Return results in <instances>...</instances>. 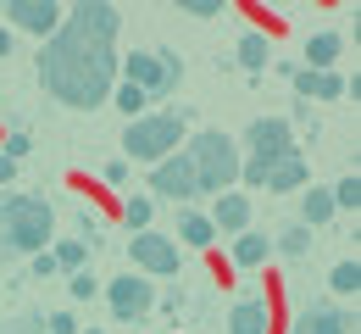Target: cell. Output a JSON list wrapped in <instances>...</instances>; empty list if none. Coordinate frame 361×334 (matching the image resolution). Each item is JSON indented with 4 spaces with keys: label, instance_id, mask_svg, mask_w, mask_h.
Listing matches in <instances>:
<instances>
[{
    "label": "cell",
    "instance_id": "obj_8",
    "mask_svg": "<svg viewBox=\"0 0 361 334\" xmlns=\"http://www.w3.org/2000/svg\"><path fill=\"white\" fill-rule=\"evenodd\" d=\"M128 262H134L139 273L173 279V273H178V239H167V234H156V229H145V234L128 239Z\"/></svg>",
    "mask_w": 361,
    "mask_h": 334
},
{
    "label": "cell",
    "instance_id": "obj_23",
    "mask_svg": "<svg viewBox=\"0 0 361 334\" xmlns=\"http://www.w3.org/2000/svg\"><path fill=\"white\" fill-rule=\"evenodd\" d=\"M50 256H56V268H84V262H90V245H84V239H56Z\"/></svg>",
    "mask_w": 361,
    "mask_h": 334
},
{
    "label": "cell",
    "instance_id": "obj_1",
    "mask_svg": "<svg viewBox=\"0 0 361 334\" xmlns=\"http://www.w3.org/2000/svg\"><path fill=\"white\" fill-rule=\"evenodd\" d=\"M117 28H123V11L111 0H73L61 28L39 45V84L50 90V100L73 106V112H94L106 106L117 90Z\"/></svg>",
    "mask_w": 361,
    "mask_h": 334
},
{
    "label": "cell",
    "instance_id": "obj_7",
    "mask_svg": "<svg viewBox=\"0 0 361 334\" xmlns=\"http://www.w3.org/2000/svg\"><path fill=\"white\" fill-rule=\"evenodd\" d=\"M195 195H200V184H195V167H189V156H183V150L150 167V201H178V206H195Z\"/></svg>",
    "mask_w": 361,
    "mask_h": 334
},
{
    "label": "cell",
    "instance_id": "obj_3",
    "mask_svg": "<svg viewBox=\"0 0 361 334\" xmlns=\"http://www.w3.org/2000/svg\"><path fill=\"white\" fill-rule=\"evenodd\" d=\"M183 156H189V167H195V184H200V195H228L239 190V145H233V134H223V129H200V134H189V145H183Z\"/></svg>",
    "mask_w": 361,
    "mask_h": 334
},
{
    "label": "cell",
    "instance_id": "obj_5",
    "mask_svg": "<svg viewBox=\"0 0 361 334\" xmlns=\"http://www.w3.org/2000/svg\"><path fill=\"white\" fill-rule=\"evenodd\" d=\"M117 73H123L134 90H145L150 100H167L173 90H178V78H183V56L173 45H161V50H128Z\"/></svg>",
    "mask_w": 361,
    "mask_h": 334
},
{
    "label": "cell",
    "instance_id": "obj_17",
    "mask_svg": "<svg viewBox=\"0 0 361 334\" xmlns=\"http://www.w3.org/2000/svg\"><path fill=\"white\" fill-rule=\"evenodd\" d=\"M178 239H183V245H195V251H206V245L217 239V229H212V217H206L200 206H183V212H178Z\"/></svg>",
    "mask_w": 361,
    "mask_h": 334
},
{
    "label": "cell",
    "instance_id": "obj_31",
    "mask_svg": "<svg viewBox=\"0 0 361 334\" xmlns=\"http://www.w3.org/2000/svg\"><path fill=\"white\" fill-rule=\"evenodd\" d=\"M178 11H189V17H223L217 0H178Z\"/></svg>",
    "mask_w": 361,
    "mask_h": 334
},
{
    "label": "cell",
    "instance_id": "obj_38",
    "mask_svg": "<svg viewBox=\"0 0 361 334\" xmlns=\"http://www.w3.org/2000/svg\"><path fill=\"white\" fill-rule=\"evenodd\" d=\"M78 334H106V329H78Z\"/></svg>",
    "mask_w": 361,
    "mask_h": 334
},
{
    "label": "cell",
    "instance_id": "obj_29",
    "mask_svg": "<svg viewBox=\"0 0 361 334\" xmlns=\"http://www.w3.org/2000/svg\"><path fill=\"white\" fill-rule=\"evenodd\" d=\"M45 334H78V318H73V312H50Z\"/></svg>",
    "mask_w": 361,
    "mask_h": 334
},
{
    "label": "cell",
    "instance_id": "obj_14",
    "mask_svg": "<svg viewBox=\"0 0 361 334\" xmlns=\"http://www.w3.org/2000/svg\"><path fill=\"white\" fill-rule=\"evenodd\" d=\"M289 84L300 90V100H306V106H312V100H339L345 90H350L339 73H306V67H295V78H289Z\"/></svg>",
    "mask_w": 361,
    "mask_h": 334
},
{
    "label": "cell",
    "instance_id": "obj_37",
    "mask_svg": "<svg viewBox=\"0 0 361 334\" xmlns=\"http://www.w3.org/2000/svg\"><path fill=\"white\" fill-rule=\"evenodd\" d=\"M11 56V28H0V61Z\"/></svg>",
    "mask_w": 361,
    "mask_h": 334
},
{
    "label": "cell",
    "instance_id": "obj_12",
    "mask_svg": "<svg viewBox=\"0 0 361 334\" xmlns=\"http://www.w3.org/2000/svg\"><path fill=\"white\" fill-rule=\"evenodd\" d=\"M272 329V306L262 295H239L228 312V334H267Z\"/></svg>",
    "mask_w": 361,
    "mask_h": 334
},
{
    "label": "cell",
    "instance_id": "obj_2",
    "mask_svg": "<svg viewBox=\"0 0 361 334\" xmlns=\"http://www.w3.org/2000/svg\"><path fill=\"white\" fill-rule=\"evenodd\" d=\"M56 234L45 195H0V251L6 256H39Z\"/></svg>",
    "mask_w": 361,
    "mask_h": 334
},
{
    "label": "cell",
    "instance_id": "obj_34",
    "mask_svg": "<svg viewBox=\"0 0 361 334\" xmlns=\"http://www.w3.org/2000/svg\"><path fill=\"white\" fill-rule=\"evenodd\" d=\"M28 273H34V279H50V273H61V268H56V256H50V251H39V256H34V268H28Z\"/></svg>",
    "mask_w": 361,
    "mask_h": 334
},
{
    "label": "cell",
    "instance_id": "obj_36",
    "mask_svg": "<svg viewBox=\"0 0 361 334\" xmlns=\"http://www.w3.org/2000/svg\"><path fill=\"white\" fill-rule=\"evenodd\" d=\"M11 179H17V162H11V156H0V184H11Z\"/></svg>",
    "mask_w": 361,
    "mask_h": 334
},
{
    "label": "cell",
    "instance_id": "obj_25",
    "mask_svg": "<svg viewBox=\"0 0 361 334\" xmlns=\"http://www.w3.org/2000/svg\"><path fill=\"white\" fill-rule=\"evenodd\" d=\"M356 285H361V268H356V262H339V268L328 273V290H334V295H350Z\"/></svg>",
    "mask_w": 361,
    "mask_h": 334
},
{
    "label": "cell",
    "instance_id": "obj_33",
    "mask_svg": "<svg viewBox=\"0 0 361 334\" xmlns=\"http://www.w3.org/2000/svg\"><path fill=\"white\" fill-rule=\"evenodd\" d=\"M100 179H106V184H128V162H123V156H111V162L100 167Z\"/></svg>",
    "mask_w": 361,
    "mask_h": 334
},
{
    "label": "cell",
    "instance_id": "obj_18",
    "mask_svg": "<svg viewBox=\"0 0 361 334\" xmlns=\"http://www.w3.org/2000/svg\"><path fill=\"white\" fill-rule=\"evenodd\" d=\"M272 61V45H267V34H245L239 45H233V67H245V73H262Z\"/></svg>",
    "mask_w": 361,
    "mask_h": 334
},
{
    "label": "cell",
    "instance_id": "obj_26",
    "mask_svg": "<svg viewBox=\"0 0 361 334\" xmlns=\"http://www.w3.org/2000/svg\"><path fill=\"white\" fill-rule=\"evenodd\" d=\"M328 195H334V206H356V201H361V184H356V179H339Z\"/></svg>",
    "mask_w": 361,
    "mask_h": 334
},
{
    "label": "cell",
    "instance_id": "obj_28",
    "mask_svg": "<svg viewBox=\"0 0 361 334\" xmlns=\"http://www.w3.org/2000/svg\"><path fill=\"white\" fill-rule=\"evenodd\" d=\"M0 334H45V318H11L0 323Z\"/></svg>",
    "mask_w": 361,
    "mask_h": 334
},
{
    "label": "cell",
    "instance_id": "obj_30",
    "mask_svg": "<svg viewBox=\"0 0 361 334\" xmlns=\"http://www.w3.org/2000/svg\"><path fill=\"white\" fill-rule=\"evenodd\" d=\"M100 285H94V273H73V301H94Z\"/></svg>",
    "mask_w": 361,
    "mask_h": 334
},
{
    "label": "cell",
    "instance_id": "obj_13",
    "mask_svg": "<svg viewBox=\"0 0 361 334\" xmlns=\"http://www.w3.org/2000/svg\"><path fill=\"white\" fill-rule=\"evenodd\" d=\"M306 179H312L306 156H300V150H289V156H278V162L267 167V184H262V190H272V195H289V190H300Z\"/></svg>",
    "mask_w": 361,
    "mask_h": 334
},
{
    "label": "cell",
    "instance_id": "obj_16",
    "mask_svg": "<svg viewBox=\"0 0 361 334\" xmlns=\"http://www.w3.org/2000/svg\"><path fill=\"white\" fill-rule=\"evenodd\" d=\"M339 50H345V40L339 34H312L306 40V73H334V61H339Z\"/></svg>",
    "mask_w": 361,
    "mask_h": 334
},
{
    "label": "cell",
    "instance_id": "obj_20",
    "mask_svg": "<svg viewBox=\"0 0 361 334\" xmlns=\"http://www.w3.org/2000/svg\"><path fill=\"white\" fill-rule=\"evenodd\" d=\"M267 251H272L267 234H250V229H245V234L233 239V268H262V262H267Z\"/></svg>",
    "mask_w": 361,
    "mask_h": 334
},
{
    "label": "cell",
    "instance_id": "obj_10",
    "mask_svg": "<svg viewBox=\"0 0 361 334\" xmlns=\"http://www.w3.org/2000/svg\"><path fill=\"white\" fill-rule=\"evenodd\" d=\"M0 11H6L11 28H28V34H39V40H50V34L61 28V17H67L56 0H6Z\"/></svg>",
    "mask_w": 361,
    "mask_h": 334
},
{
    "label": "cell",
    "instance_id": "obj_35",
    "mask_svg": "<svg viewBox=\"0 0 361 334\" xmlns=\"http://www.w3.org/2000/svg\"><path fill=\"white\" fill-rule=\"evenodd\" d=\"M78 223H84V245H94V239H100V217H94V212H84Z\"/></svg>",
    "mask_w": 361,
    "mask_h": 334
},
{
    "label": "cell",
    "instance_id": "obj_21",
    "mask_svg": "<svg viewBox=\"0 0 361 334\" xmlns=\"http://www.w3.org/2000/svg\"><path fill=\"white\" fill-rule=\"evenodd\" d=\"M272 251H278V256H289V262H300V256L312 251V229H306V223H289V229H278Z\"/></svg>",
    "mask_w": 361,
    "mask_h": 334
},
{
    "label": "cell",
    "instance_id": "obj_4",
    "mask_svg": "<svg viewBox=\"0 0 361 334\" xmlns=\"http://www.w3.org/2000/svg\"><path fill=\"white\" fill-rule=\"evenodd\" d=\"M183 145V123L178 112H145L128 123V134H123V162H167V156H178Z\"/></svg>",
    "mask_w": 361,
    "mask_h": 334
},
{
    "label": "cell",
    "instance_id": "obj_15",
    "mask_svg": "<svg viewBox=\"0 0 361 334\" xmlns=\"http://www.w3.org/2000/svg\"><path fill=\"white\" fill-rule=\"evenodd\" d=\"M300 334H350V312H339L334 301H312V312L300 318Z\"/></svg>",
    "mask_w": 361,
    "mask_h": 334
},
{
    "label": "cell",
    "instance_id": "obj_39",
    "mask_svg": "<svg viewBox=\"0 0 361 334\" xmlns=\"http://www.w3.org/2000/svg\"><path fill=\"white\" fill-rule=\"evenodd\" d=\"M295 334H300V329H295Z\"/></svg>",
    "mask_w": 361,
    "mask_h": 334
},
{
    "label": "cell",
    "instance_id": "obj_19",
    "mask_svg": "<svg viewBox=\"0 0 361 334\" xmlns=\"http://www.w3.org/2000/svg\"><path fill=\"white\" fill-rule=\"evenodd\" d=\"M334 212H339V206H334V195L322 190V184H312V190L300 195V223H334Z\"/></svg>",
    "mask_w": 361,
    "mask_h": 334
},
{
    "label": "cell",
    "instance_id": "obj_6",
    "mask_svg": "<svg viewBox=\"0 0 361 334\" xmlns=\"http://www.w3.org/2000/svg\"><path fill=\"white\" fill-rule=\"evenodd\" d=\"M106 301H111V318H123V323H139V318H150V306H156V290L145 273H117L111 285H106Z\"/></svg>",
    "mask_w": 361,
    "mask_h": 334
},
{
    "label": "cell",
    "instance_id": "obj_9",
    "mask_svg": "<svg viewBox=\"0 0 361 334\" xmlns=\"http://www.w3.org/2000/svg\"><path fill=\"white\" fill-rule=\"evenodd\" d=\"M245 150L262 156V162L289 156V150H295V129H289V117H256V123L245 129Z\"/></svg>",
    "mask_w": 361,
    "mask_h": 334
},
{
    "label": "cell",
    "instance_id": "obj_32",
    "mask_svg": "<svg viewBox=\"0 0 361 334\" xmlns=\"http://www.w3.org/2000/svg\"><path fill=\"white\" fill-rule=\"evenodd\" d=\"M183 306H189V295H183L178 285H173V290H167V295H161V312H167L173 323H178V312H183Z\"/></svg>",
    "mask_w": 361,
    "mask_h": 334
},
{
    "label": "cell",
    "instance_id": "obj_22",
    "mask_svg": "<svg viewBox=\"0 0 361 334\" xmlns=\"http://www.w3.org/2000/svg\"><path fill=\"white\" fill-rule=\"evenodd\" d=\"M111 106L134 123V117H145V112H150V95H145V90H134V84H123V90H111Z\"/></svg>",
    "mask_w": 361,
    "mask_h": 334
},
{
    "label": "cell",
    "instance_id": "obj_27",
    "mask_svg": "<svg viewBox=\"0 0 361 334\" xmlns=\"http://www.w3.org/2000/svg\"><path fill=\"white\" fill-rule=\"evenodd\" d=\"M28 134H23V129H11V134H6V145H0V156H11V162H17V156H28Z\"/></svg>",
    "mask_w": 361,
    "mask_h": 334
},
{
    "label": "cell",
    "instance_id": "obj_24",
    "mask_svg": "<svg viewBox=\"0 0 361 334\" xmlns=\"http://www.w3.org/2000/svg\"><path fill=\"white\" fill-rule=\"evenodd\" d=\"M150 212H156L150 195H128V212H123V217L134 223V234H145V229H150Z\"/></svg>",
    "mask_w": 361,
    "mask_h": 334
},
{
    "label": "cell",
    "instance_id": "obj_11",
    "mask_svg": "<svg viewBox=\"0 0 361 334\" xmlns=\"http://www.w3.org/2000/svg\"><path fill=\"white\" fill-rule=\"evenodd\" d=\"M206 217H212V229H223V234H233V239H239L245 229H250V195H245V190H228V195H217Z\"/></svg>",
    "mask_w": 361,
    "mask_h": 334
}]
</instances>
